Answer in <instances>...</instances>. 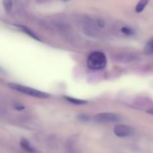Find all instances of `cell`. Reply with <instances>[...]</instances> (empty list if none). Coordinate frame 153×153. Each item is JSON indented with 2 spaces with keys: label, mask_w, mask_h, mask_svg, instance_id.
Masks as SVG:
<instances>
[{
  "label": "cell",
  "mask_w": 153,
  "mask_h": 153,
  "mask_svg": "<svg viewBox=\"0 0 153 153\" xmlns=\"http://www.w3.org/2000/svg\"><path fill=\"white\" fill-rule=\"evenodd\" d=\"M12 5H13L12 0H3V6L4 10L7 12H10L11 10Z\"/></svg>",
  "instance_id": "cell-8"
},
{
  "label": "cell",
  "mask_w": 153,
  "mask_h": 153,
  "mask_svg": "<svg viewBox=\"0 0 153 153\" xmlns=\"http://www.w3.org/2000/svg\"><path fill=\"white\" fill-rule=\"evenodd\" d=\"M65 1H67V0H65Z\"/></svg>",
  "instance_id": "cell-14"
},
{
  "label": "cell",
  "mask_w": 153,
  "mask_h": 153,
  "mask_svg": "<svg viewBox=\"0 0 153 153\" xmlns=\"http://www.w3.org/2000/svg\"><path fill=\"white\" fill-rule=\"evenodd\" d=\"M149 1L150 0H140L135 7V11L137 13H140V12L143 11L148 4V3L149 2Z\"/></svg>",
  "instance_id": "cell-5"
},
{
  "label": "cell",
  "mask_w": 153,
  "mask_h": 153,
  "mask_svg": "<svg viewBox=\"0 0 153 153\" xmlns=\"http://www.w3.org/2000/svg\"><path fill=\"white\" fill-rule=\"evenodd\" d=\"M96 120L99 123H117L121 120L120 115L112 112H105L100 113L94 117Z\"/></svg>",
  "instance_id": "cell-3"
},
{
  "label": "cell",
  "mask_w": 153,
  "mask_h": 153,
  "mask_svg": "<svg viewBox=\"0 0 153 153\" xmlns=\"http://www.w3.org/2000/svg\"><path fill=\"white\" fill-rule=\"evenodd\" d=\"M79 119L82 121H90L91 120V117L88 115L85 114H81L79 116Z\"/></svg>",
  "instance_id": "cell-12"
},
{
  "label": "cell",
  "mask_w": 153,
  "mask_h": 153,
  "mask_svg": "<svg viewBox=\"0 0 153 153\" xmlns=\"http://www.w3.org/2000/svg\"><path fill=\"white\" fill-rule=\"evenodd\" d=\"M20 145H21V146L22 147V149H24L25 150H26L27 152H34V148L31 146V144H30L29 142H28L27 140H25V139H22V140H21Z\"/></svg>",
  "instance_id": "cell-6"
},
{
  "label": "cell",
  "mask_w": 153,
  "mask_h": 153,
  "mask_svg": "<svg viewBox=\"0 0 153 153\" xmlns=\"http://www.w3.org/2000/svg\"><path fill=\"white\" fill-rule=\"evenodd\" d=\"M146 49L148 52L153 53V38L148 42L146 46Z\"/></svg>",
  "instance_id": "cell-10"
},
{
  "label": "cell",
  "mask_w": 153,
  "mask_h": 153,
  "mask_svg": "<svg viewBox=\"0 0 153 153\" xmlns=\"http://www.w3.org/2000/svg\"><path fill=\"white\" fill-rule=\"evenodd\" d=\"M64 98L70 102L73 103L74 105H85L88 103V102L86 100H79V99H76L73 98V97H65Z\"/></svg>",
  "instance_id": "cell-7"
},
{
  "label": "cell",
  "mask_w": 153,
  "mask_h": 153,
  "mask_svg": "<svg viewBox=\"0 0 153 153\" xmlns=\"http://www.w3.org/2000/svg\"><path fill=\"white\" fill-rule=\"evenodd\" d=\"M147 112L149 114H150L153 115V108H151V109H149V110L147 111Z\"/></svg>",
  "instance_id": "cell-13"
},
{
  "label": "cell",
  "mask_w": 153,
  "mask_h": 153,
  "mask_svg": "<svg viewBox=\"0 0 153 153\" xmlns=\"http://www.w3.org/2000/svg\"><path fill=\"white\" fill-rule=\"evenodd\" d=\"M121 31L123 34H126V35H132L134 34V31L132 28H129V27H123L121 28Z\"/></svg>",
  "instance_id": "cell-9"
},
{
  "label": "cell",
  "mask_w": 153,
  "mask_h": 153,
  "mask_svg": "<svg viewBox=\"0 0 153 153\" xmlns=\"http://www.w3.org/2000/svg\"><path fill=\"white\" fill-rule=\"evenodd\" d=\"M21 28H22V31H25V32H26L27 34H28V35L31 36V37H32L33 38H34V39H37V40H38V38H37V36H36V35H34V34H33V33L31 32V31H29V30H28V28H25V27H23V26H21Z\"/></svg>",
  "instance_id": "cell-11"
},
{
  "label": "cell",
  "mask_w": 153,
  "mask_h": 153,
  "mask_svg": "<svg viewBox=\"0 0 153 153\" xmlns=\"http://www.w3.org/2000/svg\"><path fill=\"white\" fill-rule=\"evenodd\" d=\"M107 64V58L102 52H94L88 56L87 59L88 67L93 70H100L105 68Z\"/></svg>",
  "instance_id": "cell-1"
},
{
  "label": "cell",
  "mask_w": 153,
  "mask_h": 153,
  "mask_svg": "<svg viewBox=\"0 0 153 153\" xmlns=\"http://www.w3.org/2000/svg\"><path fill=\"white\" fill-rule=\"evenodd\" d=\"M114 132L117 137H124L131 135L134 132V129L129 126L117 124L114 128Z\"/></svg>",
  "instance_id": "cell-4"
},
{
  "label": "cell",
  "mask_w": 153,
  "mask_h": 153,
  "mask_svg": "<svg viewBox=\"0 0 153 153\" xmlns=\"http://www.w3.org/2000/svg\"><path fill=\"white\" fill-rule=\"evenodd\" d=\"M8 86L10 87L11 89L15 90V91H18V92H20L22 93V94H26V95L31 96V97H37V98L40 99H45L48 98L49 96V94H46V93L42 92V91H37V90L33 89V88H29V87L24 86V85L10 83L9 84Z\"/></svg>",
  "instance_id": "cell-2"
}]
</instances>
